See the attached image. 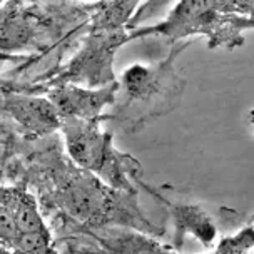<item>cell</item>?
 <instances>
[{
  "mask_svg": "<svg viewBox=\"0 0 254 254\" xmlns=\"http://www.w3.org/2000/svg\"><path fill=\"white\" fill-rule=\"evenodd\" d=\"M189 44H179L164 61L152 65H130L117 82L119 101L114 119L130 127L178 109L188 82L176 72L174 61Z\"/></svg>",
  "mask_w": 254,
  "mask_h": 254,
  "instance_id": "1",
  "label": "cell"
},
{
  "mask_svg": "<svg viewBox=\"0 0 254 254\" xmlns=\"http://www.w3.org/2000/svg\"><path fill=\"white\" fill-rule=\"evenodd\" d=\"M139 0H112L101 3L94 17V29L84 49L69 64L59 84L84 82L89 87L114 82L112 59L119 45L127 42L124 25Z\"/></svg>",
  "mask_w": 254,
  "mask_h": 254,
  "instance_id": "2",
  "label": "cell"
},
{
  "mask_svg": "<svg viewBox=\"0 0 254 254\" xmlns=\"http://www.w3.org/2000/svg\"><path fill=\"white\" fill-rule=\"evenodd\" d=\"M233 13L226 0H179L178 7L162 24L132 32L127 35V42L147 34H159L174 40L204 34L211 40L209 47H233L243 44L239 30L251 27V17H236Z\"/></svg>",
  "mask_w": 254,
  "mask_h": 254,
  "instance_id": "3",
  "label": "cell"
},
{
  "mask_svg": "<svg viewBox=\"0 0 254 254\" xmlns=\"http://www.w3.org/2000/svg\"><path fill=\"white\" fill-rule=\"evenodd\" d=\"M61 127L65 134V144L70 157L82 169L104 176L114 161L111 135L99 130L97 119H61Z\"/></svg>",
  "mask_w": 254,
  "mask_h": 254,
  "instance_id": "4",
  "label": "cell"
},
{
  "mask_svg": "<svg viewBox=\"0 0 254 254\" xmlns=\"http://www.w3.org/2000/svg\"><path fill=\"white\" fill-rule=\"evenodd\" d=\"M117 80L101 90H84L69 84H59L51 92V102L61 119H97L104 106L116 102Z\"/></svg>",
  "mask_w": 254,
  "mask_h": 254,
  "instance_id": "5",
  "label": "cell"
},
{
  "mask_svg": "<svg viewBox=\"0 0 254 254\" xmlns=\"http://www.w3.org/2000/svg\"><path fill=\"white\" fill-rule=\"evenodd\" d=\"M64 204L65 209L77 219L94 222L111 214L114 197L107 186L85 174L67 184L64 190Z\"/></svg>",
  "mask_w": 254,
  "mask_h": 254,
  "instance_id": "6",
  "label": "cell"
},
{
  "mask_svg": "<svg viewBox=\"0 0 254 254\" xmlns=\"http://www.w3.org/2000/svg\"><path fill=\"white\" fill-rule=\"evenodd\" d=\"M2 107L30 134H47L61 127V117L51 101L29 95H5Z\"/></svg>",
  "mask_w": 254,
  "mask_h": 254,
  "instance_id": "7",
  "label": "cell"
},
{
  "mask_svg": "<svg viewBox=\"0 0 254 254\" xmlns=\"http://www.w3.org/2000/svg\"><path fill=\"white\" fill-rule=\"evenodd\" d=\"M172 222H174V246L181 249L188 236L201 241L206 248L216 243L217 229L214 221L206 211L194 204H176L172 207Z\"/></svg>",
  "mask_w": 254,
  "mask_h": 254,
  "instance_id": "8",
  "label": "cell"
},
{
  "mask_svg": "<svg viewBox=\"0 0 254 254\" xmlns=\"http://www.w3.org/2000/svg\"><path fill=\"white\" fill-rule=\"evenodd\" d=\"M35 32L34 19L19 3H8L0 10V47L13 51L32 42Z\"/></svg>",
  "mask_w": 254,
  "mask_h": 254,
  "instance_id": "9",
  "label": "cell"
},
{
  "mask_svg": "<svg viewBox=\"0 0 254 254\" xmlns=\"http://www.w3.org/2000/svg\"><path fill=\"white\" fill-rule=\"evenodd\" d=\"M102 241L111 254H174L157 241L137 233H117Z\"/></svg>",
  "mask_w": 254,
  "mask_h": 254,
  "instance_id": "10",
  "label": "cell"
},
{
  "mask_svg": "<svg viewBox=\"0 0 254 254\" xmlns=\"http://www.w3.org/2000/svg\"><path fill=\"white\" fill-rule=\"evenodd\" d=\"M254 246L253 226H246L239 233L222 238L211 254H249Z\"/></svg>",
  "mask_w": 254,
  "mask_h": 254,
  "instance_id": "11",
  "label": "cell"
},
{
  "mask_svg": "<svg viewBox=\"0 0 254 254\" xmlns=\"http://www.w3.org/2000/svg\"><path fill=\"white\" fill-rule=\"evenodd\" d=\"M39 254H57V251H56V249H54V246L51 244V246H47L45 249H42V251H40Z\"/></svg>",
  "mask_w": 254,
  "mask_h": 254,
  "instance_id": "12",
  "label": "cell"
},
{
  "mask_svg": "<svg viewBox=\"0 0 254 254\" xmlns=\"http://www.w3.org/2000/svg\"><path fill=\"white\" fill-rule=\"evenodd\" d=\"M8 59L15 61V59H19V57H10V56H7V54H0V61H8Z\"/></svg>",
  "mask_w": 254,
  "mask_h": 254,
  "instance_id": "13",
  "label": "cell"
},
{
  "mask_svg": "<svg viewBox=\"0 0 254 254\" xmlns=\"http://www.w3.org/2000/svg\"><path fill=\"white\" fill-rule=\"evenodd\" d=\"M249 254H251V253H249Z\"/></svg>",
  "mask_w": 254,
  "mask_h": 254,
  "instance_id": "14",
  "label": "cell"
}]
</instances>
